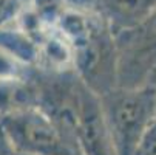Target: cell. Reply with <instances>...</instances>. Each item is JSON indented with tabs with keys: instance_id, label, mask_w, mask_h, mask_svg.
<instances>
[{
	"instance_id": "1",
	"label": "cell",
	"mask_w": 156,
	"mask_h": 155,
	"mask_svg": "<svg viewBox=\"0 0 156 155\" xmlns=\"http://www.w3.org/2000/svg\"><path fill=\"white\" fill-rule=\"evenodd\" d=\"M0 141L19 155H82L76 140L37 104L0 113Z\"/></svg>"
},
{
	"instance_id": "2",
	"label": "cell",
	"mask_w": 156,
	"mask_h": 155,
	"mask_svg": "<svg viewBox=\"0 0 156 155\" xmlns=\"http://www.w3.org/2000/svg\"><path fill=\"white\" fill-rule=\"evenodd\" d=\"M99 99L115 155H135L156 118V88L148 82L136 87L118 85Z\"/></svg>"
},
{
	"instance_id": "3",
	"label": "cell",
	"mask_w": 156,
	"mask_h": 155,
	"mask_svg": "<svg viewBox=\"0 0 156 155\" xmlns=\"http://www.w3.org/2000/svg\"><path fill=\"white\" fill-rule=\"evenodd\" d=\"M118 51V85L136 87L156 68V5L136 25L115 34Z\"/></svg>"
},
{
	"instance_id": "4",
	"label": "cell",
	"mask_w": 156,
	"mask_h": 155,
	"mask_svg": "<svg viewBox=\"0 0 156 155\" xmlns=\"http://www.w3.org/2000/svg\"><path fill=\"white\" fill-rule=\"evenodd\" d=\"M65 3L102 20L116 34L144 19L156 0H65Z\"/></svg>"
},
{
	"instance_id": "5",
	"label": "cell",
	"mask_w": 156,
	"mask_h": 155,
	"mask_svg": "<svg viewBox=\"0 0 156 155\" xmlns=\"http://www.w3.org/2000/svg\"><path fill=\"white\" fill-rule=\"evenodd\" d=\"M25 8L23 0H0V30L17 20Z\"/></svg>"
},
{
	"instance_id": "6",
	"label": "cell",
	"mask_w": 156,
	"mask_h": 155,
	"mask_svg": "<svg viewBox=\"0 0 156 155\" xmlns=\"http://www.w3.org/2000/svg\"><path fill=\"white\" fill-rule=\"evenodd\" d=\"M0 79H19V68L14 56L6 53L0 47Z\"/></svg>"
},
{
	"instance_id": "7",
	"label": "cell",
	"mask_w": 156,
	"mask_h": 155,
	"mask_svg": "<svg viewBox=\"0 0 156 155\" xmlns=\"http://www.w3.org/2000/svg\"><path fill=\"white\" fill-rule=\"evenodd\" d=\"M135 155H156V118L147 129Z\"/></svg>"
},
{
	"instance_id": "8",
	"label": "cell",
	"mask_w": 156,
	"mask_h": 155,
	"mask_svg": "<svg viewBox=\"0 0 156 155\" xmlns=\"http://www.w3.org/2000/svg\"><path fill=\"white\" fill-rule=\"evenodd\" d=\"M147 82H148V84H151V85L156 88V68L153 70V73L150 75V78H148V81H147Z\"/></svg>"
},
{
	"instance_id": "9",
	"label": "cell",
	"mask_w": 156,
	"mask_h": 155,
	"mask_svg": "<svg viewBox=\"0 0 156 155\" xmlns=\"http://www.w3.org/2000/svg\"><path fill=\"white\" fill-rule=\"evenodd\" d=\"M9 155H19V153H16V152H12V150H9Z\"/></svg>"
}]
</instances>
